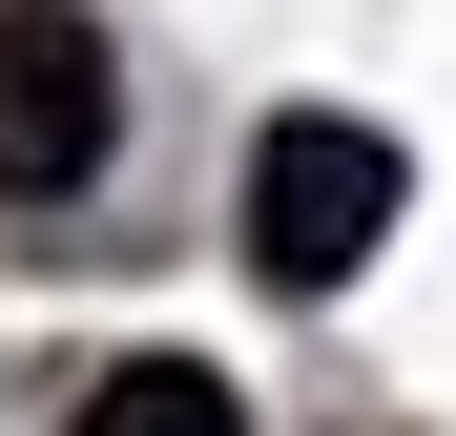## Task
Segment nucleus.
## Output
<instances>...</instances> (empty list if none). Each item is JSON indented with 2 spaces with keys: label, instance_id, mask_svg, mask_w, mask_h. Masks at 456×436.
<instances>
[{
  "label": "nucleus",
  "instance_id": "nucleus-3",
  "mask_svg": "<svg viewBox=\"0 0 456 436\" xmlns=\"http://www.w3.org/2000/svg\"><path fill=\"white\" fill-rule=\"evenodd\" d=\"M84 436H249V395H228L208 353H125V374L84 395Z\"/></svg>",
  "mask_w": 456,
  "mask_h": 436
},
{
  "label": "nucleus",
  "instance_id": "nucleus-1",
  "mask_svg": "<svg viewBox=\"0 0 456 436\" xmlns=\"http://www.w3.org/2000/svg\"><path fill=\"white\" fill-rule=\"evenodd\" d=\"M395 125H353V104H290L270 145H249V270L270 291H353L373 250H395Z\"/></svg>",
  "mask_w": 456,
  "mask_h": 436
},
{
  "label": "nucleus",
  "instance_id": "nucleus-2",
  "mask_svg": "<svg viewBox=\"0 0 456 436\" xmlns=\"http://www.w3.org/2000/svg\"><path fill=\"white\" fill-rule=\"evenodd\" d=\"M104 145H125V62L84 0H0V208H62V187H104Z\"/></svg>",
  "mask_w": 456,
  "mask_h": 436
}]
</instances>
